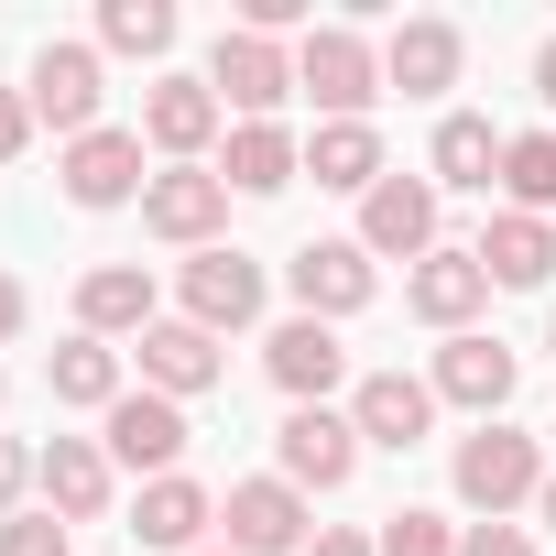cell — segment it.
I'll return each instance as SVG.
<instances>
[{"instance_id": "cell-39", "label": "cell", "mask_w": 556, "mask_h": 556, "mask_svg": "<svg viewBox=\"0 0 556 556\" xmlns=\"http://www.w3.org/2000/svg\"><path fill=\"white\" fill-rule=\"evenodd\" d=\"M197 556H229V545H197Z\"/></svg>"}, {"instance_id": "cell-30", "label": "cell", "mask_w": 556, "mask_h": 556, "mask_svg": "<svg viewBox=\"0 0 556 556\" xmlns=\"http://www.w3.org/2000/svg\"><path fill=\"white\" fill-rule=\"evenodd\" d=\"M382 556H458V523L447 513H426V502H404V513H382V534H371Z\"/></svg>"}, {"instance_id": "cell-9", "label": "cell", "mask_w": 556, "mask_h": 556, "mask_svg": "<svg viewBox=\"0 0 556 556\" xmlns=\"http://www.w3.org/2000/svg\"><path fill=\"white\" fill-rule=\"evenodd\" d=\"M273 458H285V480H295V491H339V480L361 469V426H350L339 404H295V415H285V437H273Z\"/></svg>"}, {"instance_id": "cell-22", "label": "cell", "mask_w": 556, "mask_h": 556, "mask_svg": "<svg viewBox=\"0 0 556 556\" xmlns=\"http://www.w3.org/2000/svg\"><path fill=\"white\" fill-rule=\"evenodd\" d=\"M77 328H88V339H142V328H153V273H142V262L77 273Z\"/></svg>"}, {"instance_id": "cell-19", "label": "cell", "mask_w": 556, "mask_h": 556, "mask_svg": "<svg viewBox=\"0 0 556 556\" xmlns=\"http://www.w3.org/2000/svg\"><path fill=\"white\" fill-rule=\"evenodd\" d=\"M110 480H121V469H110L99 437H55V447L34 458V491H45L55 523H99V513H110Z\"/></svg>"}, {"instance_id": "cell-37", "label": "cell", "mask_w": 556, "mask_h": 556, "mask_svg": "<svg viewBox=\"0 0 556 556\" xmlns=\"http://www.w3.org/2000/svg\"><path fill=\"white\" fill-rule=\"evenodd\" d=\"M534 99H545V110H556V45H545V55H534Z\"/></svg>"}, {"instance_id": "cell-35", "label": "cell", "mask_w": 556, "mask_h": 556, "mask_svg": "<svg viewBox=\"0 0 556 556\" xmlns=\"http://www.w3.org/2000/svg\"><path fill=\"white\" fill-rule=\"evenodd\" d=\"M306 556H382V545H371V534H339V523H317V545H306Z\"/></svg>"}, {"instance_id": "cell-27", "label": "cell", "mask_w": 556, "mask_h": 556, "mask_svg": "<svg viewBox=\"0 0 556 556\" xmlns=\"http://www.w3.org/2000/svg\"><path fill=\"white\" fill-rule=\"evenodd\" d=\"M45 382H55V404H77V415H110V404H121V350L77 328V339L45 361Z\"/></svg>"}, {"instance_id": "cell-33", "label": "cell", "mask_w": 556, "mask_h": 556, "mask_svg": "<svg viewBox=\"0 0 556 556\" xmlns=\"http://www.w3.org/2000/svg\"><path fill=\"white\" fill-rule=\"evenodd\" d=\"M34 491V447H12V437H0V523H12V502Z\"/></svg>"}, {"instance_id": "cell-7", "label": "cell", "mask_w": 556, "mask_h": 556, "mask_svg": "<svg viewBox=\"0 0 556 556\" xmlns=\"http://www.w3.org/2000/svg\"><path fill=\"white\" fill-rule=\"evenodd\" d=\"M361 251L371 262H426L437 251V175H382L361 197Z\"/></svg>"}, {"instance_id": "cell-38", "label": "cell", "mask_w": 556, "mask_h": 556, "mask_svg": "<svg viewBox=\"0 0 556 556\" xmlns=\"http://www.w3.org/2000/svg\"><path fill=\"white\" fill-rule=\"evenodd\" d=\"M534 523H556V469H545V491H534Z\"/></svg>"}, {"instance_id": "cell-5", "label": "cell", "mask_w": 556, "mask_h": 556, "mask_svg": "<svg viewBox=\"0 0 556 556\" xmlns=\"http://www.w3.org/2000/svg\"><path fill=\"white\" fill-rule=\"evenodd\" d=\"M218 523H229V556H306L317 534H306V491L273 469V480H229V502H218Z\"/></svg>"}, {"instance_id": "cell-41", "label": "cell", "mask_w": 556, "mask_h": 556, "mask_svg": "<svg viewBox=\"0 0 556 556\" xmlns=\"http://www.w3.org/2000/svg\"><path fill=\"white\" fill-rule=\"evenodd\" d=\"M545 350H556V328H545Z\"/></svg>"}, {"instance_id": "cell-28", "label": "cell", "mask_w": 556, "mask_h": 556, "mask_svg": "<svg viewBox=\"0 0 556 556\" xmlns=\"http://www.w3.org/2000/svg\"><path fill=\"white\" fill-rule=\"evenodd\" d=\"M502 197H513L523 218L556 207V131H513V142H502Z\"/></svg>"}, {"instance_id": "cell-29", "label": "cell", "mask_w": 556, "mask_h": 556, "mask_svg": "<svg viewBox=\"0 0 556 556\" xmlns=\"http://www.w3.org/2000/svg\"><path fill=\"white\" fill-rule=\"evenodd\" d=\"M99 45H110V55H175V0H110V12H99Z\"/></svg>"}, {"instance_id": "cell-15", "label": "cell", "mask_w": 556, "mask_h": 556, "mask_svg": "<svg viewBox=\"0 0 556 556\" xmlns=\"http://www.w3.org/2000/svg\"><path fill=\"white\" fill-rule=\"evenodd\" d=\"M350 426H361V447H426L437 382H415V371H361V382H350Z\"/></svg>"}, {"instance_id": "cell-40", "label": "cell", "mask_w": 556, "mask_h": 556, "mask_svg": "<svg viewBox=\"0 0 556 556\" xmlns=\"http://www.w3.org/2000/svg\"><path fill=\"white\" fill-rule=\"evenodd\" d=\"M0 404H12V382H0Z\"/></svg>"}, {"instance_id": "cell-4", "label": "cell", "mask_w": 556, "mask_h": 556, "mask_svg": "<svg viewBox=\"0 0 556 556\" xmlns=\"http://www.w3.org/2000/svg\"><path fill=\"white\" fill-rule=\"evenodd\" d=\"M142 229L175 240V251H218V229H229V186H218V164H164V175L142 186Z\"/></svg>"}, {"instance_id": "cell-18", "label": "cell", "mask_w": 556, "mask_h": 556, "mask_svg": "<svg viewBox=\"0 0 556 556\" xmlns=\"http://www.w3.org/2000/svg\"><path fill=\"white\" fill-rule=\"evenodd\" d=\"M55 175H66V197H77V207H131V197L153 186V175H142V131H110V121H99L88 142H66V164H55Z\"/></svg>"}, {"instance_id": "cell-20", "label": "cell", "mask_w": 556, "mask_h": 556, "mask_svg": "<svg viewBox=\"0 0 556 556\" xmlns=\"http://www.w3.org/2000/svg\"><path fill=\"white\" fill-rule=\"evenodd\" d=\"M131 350H142V393H175V404H186V393L218 382V339H207L197 317H153Z\"/></svg>"}, {"instance_id": "cell-32", "label": "cell", "mask_w": 556, "mask_h": 556, "mask_svg": "<svg viewBox=\"0 0 556 556\" xmlns=\"http://www.w3.org/2000/svg\"><path fill=\"white\" fill-rule=\"evenodd\" d=\"M458 556H534V534H523V523H469Z\"/></svg>"}, {"instance_id": "cell-13", "label": "cell", "mask_w": 556, "mask_h": 556, "mask_svg": "<svg viewBox=\"0 0 556 556\" xmlns=\"http://www.w3.org/2000/svg\"><path fill=\"white\" fill-rule=\"evenodd\" d=\"M23 99H34V121H55L66 142H88V131H99V45H45L34 77H23Z\"/></svg>"}, {"instance_id": "cell-3", "label": "cell", "mask_w": 556, "mask_h": 556, "mask_svg": "<svg viewBox=\"0 0 556 556\" xmlns=\"http://www.w3.org/2000/svg\"><path fill=\"white\" fill-rule=\"evenodd\" d=\"M207 88H218V110H240V121H273V110H285L295 99V55L285 45H273V34H218L207 45Z\"/></svg>"}, {"instance_id": "cell-11", "label": "cell", "mask_w": 556, "mask_h": 556, "mask_svg": "<svg viewBox=\"0 0 556 556\" xmlns=\"http://www.w3.org/2000/svg\"><path fill=\"white\" fill-rule=\"evenodd\" d=\"M404 306L426 317V328H447V339H469V317L491 306V273H480V251H458V240H437L415 273H404Z\"/></svg>"}, {"instance_id": "cell-21", "label": "cell", "mask_w": 556, "mask_h": 556, "mask_svg": "<svg viewBox=\"0 0 556 556\" xmlns=\"http://www.w3.org/2000/svg\"><path fill=\"white\" fill-rule=\"evenodd\" d=\"M295 175H306V153H295L285 121H240L229 153H218V186H229V197H285Z\"/></svg>"}, {"instance_id": "cell-14", "label": "cell", "mask_w": 556, "mask_h": 556, "mask_svg": "<svg viewBox=\"0 0 556 556\" xmlns=\"http://www.w3.org/2000/svg\"><path fill=\"white\" fill-rule=\"evenodd\" d=\"M426 382H437V404H469L480 426H502V404H513L523 361H513L502 339H480V328H469V339H447V350H437V371H426Z\"/></svg>"}, {"instance_id": "cell-34", "label": "cell", "mask_w": 556, "mask_h": 556, "mask_svg": "<svg viewBox=\"0 0 556 556\" xmlns=\"http://www.w3.org/2000/svg\"><path fill=\"white\" fill-rule=\"evenodd\" d=\"M23 142H34V99H23V88H0V164H12Z\"/></svg>"}, {"instance_id": "cell-42", "label": "cell", "mask_w": 556, "mask_h": 556, "mask_svg": "<svg viewBox=\"0 0 556 556\" xmlns=\"http://www.w3.org/2000/svg\"><path fill=\"white\" fill-rule=\"evenodd\" d=\"M545 437H556V426H545Z\"/></svg>"}, {"instance_id": "cell-12", "label": "cell", "mask_w": 556, "mask_h": 556, "mask_svg": "<svg viewBox=\"0 0 556 556\" xmlns=\"http://www.w3.org/2000/svg\"><path fill=\"white\" fill-rule=\"evenodd\" d=\"M186 317L207 328V339H229V328H251L262 317V262L251 251H186Z\"/></svg>"}, {"instance_id": "cell-25", "label": "cell", "mask_w": 556, "mask_h": 556, "mask_svg": "<svg viewBox=\"0 0 556 556\" xmlns=\"http://www.w3.org/2000/svg\"><path fill=\"white\" fill-rule=\"evenodd\" d=\"M426 164H437V186H458V197H491V186H502V131H491L480 110H447Z\"/></svg>"}, {"instance_id": "cell-17", "label": "cell", "mask_w": 556, "mask_h": 556, "mask_svg": "<svg viewBox=\"0 0 556 556\" xmlns=\"http://www.w3.org/2000/svg\"><path fill=\"white\" fill-rule=\"evenodd\" d=\"M458 23H437V12H415V23H393L382 34V88H404V99H447L458 88Z\"/></svg>"}, {"instance_id": "cell-31", "label": "cell", "mask_w": 556, "mask_h": 556, "mask_svg": "<svg viewBox=\"0 0 556 556\" xmlns=\"http://www.w3.org/2000/svg\"><path fill=\"white\" fill-rule=\"evenodd\" d=\"M0 556H77V545H66L55 513H12V523H0Z\"/></svg>"}, {"instance_id": "cell-16", "label": "cell", "mask_w": 556, "mask_h": 556, "mask_svg": "<svg viewBox=\"0 0 556 556\" xmlns=\"http://www.w3.org/2000/svg\"><path fill=\"white\" fill-rule=\"evenodd\" d=\"M262 371L285 382V404H328L339 382H350V350H339V328H317V317H285L262 339Z\"/></svg>"}, {"instance_id": "cell-10", "label": "cell", "mask_w": 556, "mask_h": 556, "mask_svg": "<svg viewBox=\"0 0 556 556\" xmlns=\"http://www.w3.org/2000/svg\"><path fill=\"white\" fill-rule=\"evenodd\" d=\"M218 88L207 77H153L142 88V153H164V164H197L207 142H218Z\"/></svg>"}, {"instance_id": "cell-36", "label": "cell", "mask_w": 556, "mask_h": 556, "mask_svg": "<svg viewBox=\"0 0 556 556\" xmlns=\"http://www.w3.org/2000/svg\"><path fill=\"white\" fill-rule=\"evenodd\" d=\"M0 339H23V285L0 273Z\"/></svg>"}, {"instance_id": "cell-1", "label": "cell", "mask_w": 556, "mask_h": 556, "mask_svg": "<svg viewBox=\"0 0 556 556\" xmlns=\"http://www.w3.org/2000/svg\"><path fill=\"white\" fill-rule=\"evenodd\" d=\"M447 480H458V502H469L480 523H502V513H523V502L545 491V447H534L523 426H480V437H458Z\"/></svg>"}, {"instance_id": "cell-24", "label": "cell", "mask_w": 556, "mask_h": 556, "mask_svg": "<svg viewBox=\"0 0 556 556\" xmlns=\"http://www.w3.org/2000/svg\"><path fill=\"white\" fill-rule=\"evenodd\" d=\"M218 523V502L175 469V480H142V502H131V534L142 545H164V556H197V534Z\"/></svg>"}, {"instance_id": "cell-8", "label": "cell", "mask_w": 556, "mask_h": 556, "mask_svg": "<svg viewBox=\"0 0 556 556\" xmlns=\"http://www.w3.org/2000/svg\"><path fill=\"white\" fill-rule=\"evenodd\" d=\"M285 285H295V306H306L317 328H339V317H361V306H371L382 273H371V251H361V240H306V251L285 262Z\"/></svg>"}, {"instance_id": "cell-26", "label": "cell", "mask_w": 556, "mask_h": 556, "mask_svg": "<svg viewBox=\"0 0 556 556\" xmlns=\"http://www.w3.org/2000/svg\"><path fill=\"white\" fill-rule=\"evenodd\" d=\"M306 175H317V186H339V197H371V186H382V131H371V121H317Z\"/></svg>"}, {"instance_id": "cell-23", "label": "cell", "mask_w": 556, "mask_h": 556, "mask_svg": "<svg viewBox=\"0 0 556 556\" xmlns=\"http://www.w3.org/2000/svg\"><path fill=\"white\" fill-rule=\"evenodd\" d=\"M469 251H480V273H491V285L534 295L545 273H556V218H523V207H502V218H491V229H480Z\"/></svg>"}, {"instance_id": "cell-6", "label": "cell", "mask_w": 556, "mask_h": 556, "mask_svg": "<svg viewBox=\"0 0 556 556\" xmlns=\"http://www.w3.org/2000/svg\"><path fill=\"white\" fill-rule=\"evenodd\" d=\"M186 404L175 393H121L110 415H99V447H110V469H153V480H175V458H186Z\"/></svg>"}, {"instance_id": "cell-2", "label": "cell", "mask_w": 556, "mask_h": 556, "mask_svg": "<svg viewBox=\"0 0 556 556\" xmlns=\"http://www.w3.org/2000/svg\"><path fill=\"white\" fill-rule=\"evenodd\" d=\"M295 88H306L328 121H371V99H382V55L361 45V23H317V34L295 45Z\"/></svg>"}]
</instances>
